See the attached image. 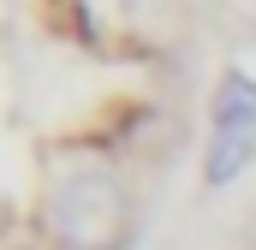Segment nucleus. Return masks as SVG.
Returning <instances> with one entry per match:
<instances>
[{
  "mask_svg": "<svg viewBox=\"0 0 256 250\" xmlns=\"http://www.w3.org/2000/svg\"><path fill=\"white\" fill-rule=\"evenodd\" d=\"M42 238L54 250H126L137 238V202L120 173L72 167L42 202Z\"/></svg>",
  "mask_w": 256,
  "mask_h": 250,
  "instance_id": "obj_1",
  "label": "nucleus"
},
{
  "mask_svg": "<svg viewBox=\"0 0 256 250\" xmlns=\"http://www.w3.org/2000/svg\"><path fill=\"white\" fill-rule=\"evenodd\" d=\"M250 161H256V125L208 131V149H202V185H208V190H226Z\"/></svg>",
  "mask_w": 256,
  "mask_h": 250,
  "instance_id": "obj_2",
  "label": "nucleus"
},
{
  "mask_svg": "<svg viewBox=\"0 0 256 250\" xmlns=\"http://www.w3.org/2000/svg\"><path fill=\"white\" fill-rule=\"evenodd\" d=\"M238 125H256V78L250 72H226L220 90H214V125L208 131H238Z\"/></svg>",
  "mask_w": 256,
  "mask_h": 250,
  "instance_id": "obj_3",
  "label": "nucleus"
},
{
  "mask_svg": "<svg viewBox=\"0 0 256 250\" xmlns=\"http://www.w3.org/2000/svg\"><path fill=\"white\" fill-rule=\"evenodd\" d=\"M0 250H30V244H24V238H18V244H12V238H0Z\"/></svg>",
  "mask_w": 256,
  "mask_h": 250,
  "instance_id": "obj_4",
  "label": "nucleus"
}]
</instances>
